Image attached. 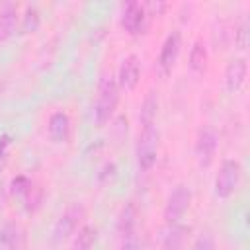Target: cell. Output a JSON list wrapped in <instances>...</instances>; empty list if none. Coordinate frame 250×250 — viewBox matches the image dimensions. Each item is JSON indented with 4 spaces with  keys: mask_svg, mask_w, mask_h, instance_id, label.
Returning <instances> with one entry per match:
<instances>
[{
    "mask_svg": "<svg viewBox=\"0 0 250 250\" xmlns=\"http://www.w3.org/2000/svg\"><path fill=\"white\" fill-rule=\"evenodd\" d=\"M119 102V86L117 80L111 76H102L98 84V96L94 104V121L96 125H105Z\"/></svg>",
    "mask_w": 250,
    "mask_h": 250,
    "instance_id": "6da1fadb",
    "label": "cell"
},
{
    "mask_svg": "<svg viewBox=\"0 0 250 250\" xmlns=\"http://www.w3.org/2000/svg\"><path fill=\"white\" fill-rule=\"evenodd\" d=\"M86 217V209L82 203H70L61 215L59 219L55 221V227H53V242L55 244H61L64 240H68L80 227V223L84 221Z\"/></svg>",
    "mask_w": 250,
    "mask_h": 250,
    "instance_id": "7a4b0ae2",
    "label": "cell"
},
{
    "mask_svg": "<svg viewBox=\"0 0 250 250\" xmlns=\"http://www.w3.org/2000/svg\"><path fill=\"white\" fill-rule=\"evenodd\" d=\"M158 127L156 123L152 125H143L139 139H137V162L141 170H150L156 162V154H158Z\"/></svg>",
    "mask_w": 250,
    "mask_h": 250,
    "instance_id": "3957f363",
    "label": "cell"
},
{
    "mask_svg": "<svg viewBox=\"0 0 250 250\" xmlns=\"http://www.w3.org/2000/svg\"><path fill=\"white\" fill-rule=\"evenodd\" d=\"M240 176H242V168L236 160H232V158L223 160V164H221V168L215 176V184H213L215 195L219 199L230 197L236 191L238 184H240Z\"/></svg>",
    "mask_w": 250,
    "mask_h": 250,
    "instance_id": "277c9868",
    "label": "cell"
},
{
    "mask_svg": "<svg viewBox=\"0 0 250 250\" xmlns=\"http://www.w3.org/2000/svg\"><path fill=\"white\" fill-rule=\"evenodd\" d=\"M191 205V191L186 186H176L164 205V221L166 225H176L182 221V217L186 215V211Z\"/></svg>",
    "mask_w": 250,
    "mask_h": 250,
    "instance_id": "5b68a950",
    "label": "cell"
},
{
    "mask_svg": "<svg viewBox=\"0 0 250 250\" xmlns=\"http://www.w3.org/2000/svg\"><path fill=\"white\" fill-rule=\"evenodd\" d=\"M148 12L145 10V4L141 2H125L121 6V25L125 31H129L131 35H139L145 33L146 25H148Z\"/></svg>",
    "mask_w": 250,
    "mask_h": 250,
    "instance_id": "8992f818",
    "label": "cell"
},
{
    "mask_svg": "<svg viewBox=\"0 0 250 250\" xmlns=\"http://www.w3.org/2000/svg\"><path fill=\"white\" fill-rule=\"evenodd\" d=\"M217 146H219L217 131L209 125L201 127L199 133H197V139H195V160H197L199 168L211 166V162L215 158V152H217Z\"/></svg>",
    "mask_w": 250,
    "mask_h": 250,
    "instance_id": "52a82bcc",
    "label": "cell"
},
{
    "mask_svg": "<svg viewBox=\"0 0 250 250\" xmlns=\"http://www.w3.org/2000/svg\"><path fill=\"white\" fill-rule=\"evenodd\" d=\"M180 47H182V35L178 29H174L162 43V49H160V55H158V66L162 70V74H170L176 61H178V55H180Z\"/></svg>",
    "mask_w": 250,
    "mask_h": 250,
    "instance_id": "ba28073f",
    "label": "cell"
},
{
    "mask_svg": "<svg viewBox=\"0 0 250 250\" xmlns=\"http://www.w3.org/2000/svg\"><path fill=\"white\" fill-rule=\"evenodd\" d=\"M141 78V62L137 55H127L117 72V86L123 90H135Z\"/></svg>",
    "mask_w": 250,
    "mask_h": 250,
    "instance_id": "9c48e42d",
    "label": "cell"
},
{
    "mask_svg": "<svg viewBox=\"0 0 250 250\" xmlns=\"http://www.w3.org/2000/svg\"><path fill=\"white\" fill-rule=\"evenodd\" d=\"M246 72H248V64L244 59H230L227 68H225V86L230 94L238 92L246 80Z\"/></svg>",
    "mask_w": 250,
    "mask_h": 250,
    "instance_id": "30bf717a",
    "label": "cell"
},
{
    "mask_svg": "<svg viewBox=\"0 0 250 250\" xmlns=\"http://www.w3.org/2000/svg\"><path fill=\"white\" fill-rule=\"evenodd\" d=\"M49 137L53 143H66L70 137V119L64 111H55L49 117Z\"/></svg>",
    "mask_w": 250,
    "mask_h": 250,
    "instance_id": "8fae6325",
    "label": "cell"
},
{
    "mask_svg": "<svg viewBox=\"0 0 250 250\" xmlns=\"http://www.w3.org/2000/svg\"><path fill=\"white\" fill-rule=\"evenodd\" d=\"M25 236L16 223H6L0 229V250H23Z\"/></svg>",
    "mask_w": 250,
    "mask_h": 250,
    "instance_id": "7c38bea8",
    "label": "cell"
},
{
    "mask_svg": "<svg viewBox=\"0 0 250 250\" xmlns=\"http://www.w3.org/2000/svg\"><path fill=\"white\" fill-rule=\"evenodd\" d=\"M16 20H18V6L14 2H4L0 6V43L14 35Z\"/></svg>",
    "mask_w": 250,
    "mask_h": 250,
    "instance_id": "4fadbf2b",
    "label": "cell"
},
{
    "mask_svg": "<svg viewBox=\"0 0 250 250\" xmlns=\"http://www.w3.org/2000/svg\"><path fill=\"white\" fill-rule=\"evenodd\" d=\"M137 219H139L137 205L133 201L125 203L123 209L119 211V217H117V232H119V236H125L129 232H135L137 230Z\"/></svg>",
    "mask_w": 250,
    "mask_h": 250,
    "instance_id": "5bb4252c",
    "label": "cell"
},
{
    "mask_svg": "<svg viewBox=\"0 0 250 250\" xmlns=\"http://www.w3.org/2000/svg\"><path fill=\"white\" fill-rule=\"evenodd\" d=\"M189 232V227L186 225H168V230L162 238V250H182L186 242V234Z\"/></svg>",
    "mask_w": 250,
    "mask_h": 250,
    "instance_id": "9a60e30c",
    "label": "cell"
},
{
    "mask_svg": "<svg viewBox=\"0 0 250 250\" xmlns=\"http://www.w3.org/2000/svg\"><path fill=\"white\" fill-rule=\"evenodd\" d=\"M156 113H158V96H156V92H148L141 105V115H139L141 125L156 123Z\"/></svg>",
    "mask_w": 250,
    "mask_h": 250,
    "instance_id": "2e32d148",
    "label": "cell"
},
{
    "mask_svg": "<svg viewBox=\"0 0 250 250\" xmlns=\"http://www.w3.org/2000/svg\"><path fill=\"white\" fill-rule=\"evenodd\" d=\"M207 66V47L203 39H195L189 51V68L193 72H203Z\"/></svg>",
    "mask_w": 250,
    "mask_h": 250,
    "instance_id": "e0dca14e",
    "label": "cell"
},
{
    "mask_svg": "<svg viewBox=\"0 0 250 250\" xmlns=\"http://www.w3.org/2000/svg\"><path fill=\"white\" fill-rule=\"evenodd\" d=\"M96 242V229L90 225H84L78 229V234L72 240L70 250H92Z\"/></svg>",
    "mask_w": 250,
    "mask_h": 250,
    "instance_id": "ac0fdd59",
    "label": "cell"
},
{
    "mask_svg": "<svg viewBox=\"0 0 250 250\" xmlns=\"http://www.w3.org/2000/svg\"><path fill=\"white\" fill-rule=\"evenodd\" d=\"M41 23V16H39V10L29 6L25 12H23V18H21V33H33L37 31Z\"/></svg>",
    "mask_w": 250,
    "mask_h": 250,
    "instance_id": "d6986e66",
    "label": "cell"
},
{
    "mask_svg": "<svg viewBox=\"0 0 250 250\" xmlns=\"http://www.w3.org/2000/svg\"><path fill=\"white\" fill-rule=\"evenodd\" d=\"M31 189H33V184H31L29 178H25V176H18V178L12 180V193H14V195H18V197H25Z\"/></svg>",
    "mask_w": 250,
    "mask_h": 250,
    "instance_id": "ffe728a7",
    "label": "cell"
},
{
    "mask_svg": "<svg viewBox=\"0 0 250 250\" xmlns=\"http://www.w3.org/2000/svg\"><path fill=\"white\" fill-rule=\"evenodd\" d=\"M191 250H215V236H213V232L211 230H203L195 238Z\"/></svg>",
    "mask_w": 250,
    "mask_h": 250,
    "instance_id": "44dd1931",
    "label": "cell"
},
{
    "mask_svg": "<svg viewBox=\"0 0 250 250\" xmlns=\"http://www.w3.org/2000/svg\"><path fill=\"white\" fill-rule=\"evenodd\" d=\"M248 37H250V31H248V21H242L238 25V29L234 31V43L238 49H246L248 47Z\"/></svg>",
    "mask_w": 250,
    "mask_h": 250,
    "instance_id": "7402d4cb",
    "label": "cell"
},
{
    "mask_svg": "<svg viewBox=\"0 0 250 250\" xmlns=\"http://www.w3.org/2000/svg\"><path fill=\"white\" fill-rule=\"evenodd\" d=\"M119 238H121V250H141V240H139L137 230L125 236H119Z\"/></svg>",
    "mask_w": 250,
    "mask_h": 250,
    "instance_id": "603a6c76",
    "label": "cell"
},
{
    "mask_svg": "<svg viewBox=\"0 0 250 250\" xmlns=\"http://www.w3.org/2000/svg\"><path fill=\"white\" fill-rule=\"evenodd\" d=\"M115 174H117V168H115L113 162H109V164H105V166L102 168V172H100V182H102V184H107V182H111V180L115 178Z\"/></svg>",
    "mask_w": 250,
    "mask_h": 250,
    "instance_id": "cb8c5ba5",
    "label": "cell"
},
{
    "mask_svg": "<svg viewBox=\"0 0 250 250\" xmlns=\"http://www.w3.org/2000/svg\"><path fill=\"white\" fill-rule=\"evenodd\" d=\"M8 146H10V137H8V135H2V137H0V166H2V162L6 160Z\"/></svg>",
    "mask_w": 250,
    "mask_h": 250,
    "instance_id": "d4e9b609",
    "label": "cell"
}]
</instances>
